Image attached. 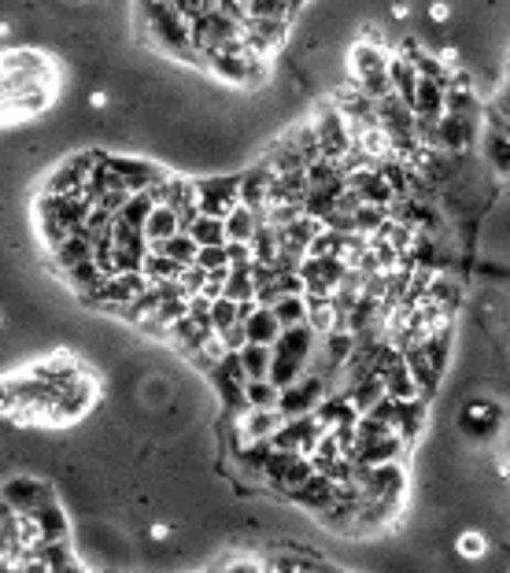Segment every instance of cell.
Masks as SVG:
<instances>
[{"label": "cell", "mask_w": 510, "mask_h": 573, "mask_svg": "<svg viewBox=\"0 0 510 573\" xmlns=\"http://www.w3.org/2000/svg\"><path fill=\"white\" fill-rule=\"evenodd\" d=\"M507 430V403L488 392H474L463 400L459 414H455V433L470 444H488Z\"/></svg>", "instance_id": "1"}, {"label": "cell", "mask_w": 510, "mask_h": 573, "mask_svg": "<svg viewBox=\"0 0 510 573\" xmlns=\"http://www.w3.org/2000/svg\"><path fill=\"white\" fill-rule=\"evenodd\" d=\"M389 56H392V48H384V45H367V41H351L348 45L345 67H348V78L356 82L362 97L381 100V97H389L392 93V86H389Z\"/></svg>", "instance_id": "2"}, {"label": "cell", "mask_w": 510, "mask_h": 573, "mask_svg": "<svg viewBox=\"0 0 510 573\" xmlns=\"http://www.w3.org/2000/svg\"><path fill=\"white\" fill-rule=\"evenodd\" d=\"M307 122H311V130H315L318 149H322V155H326V160L340 163L351 149H356V141H351V127H348L345 111H340L333 100L322 97V100L315 104V111L307 115Z\"/></svg>", "instance_id": "3"}, {"label": "cell", "mask_w": 510, "mask_h": 573, "mask_svg": "<svg viewBox=\"0 0 510 573\" xmlns=\"http://www.w3.org/2000/svg\"><path fill=\"white\" fill-rule=\"evenodd\" d=\"M196 207L200 215L226 218L241 204V174L237 171H211V174H196Z\"/></svg>", "instance_id": "4"}, {"label": "cell", "mask_w": 510, "mask_h": 573, "mask_svg": "<svg viewBox=\"0 0 510 573\" xmlns=\"http://www.w3.org/2000/svg\"><path fill=\"white\" fill-rule=\"evenodd\" d=\"M329 396V381L322 374L307 370L304 378H296L293 385H285L278 396V411L281 419H304V414H315L318 403Z\"/></svg>", "instance_id": "5"}, {"label": "cell", "mask_w": 510, "mask_h": 573, "mask_svg": "<svg viewBox=\"0 0 510 573\" xmlns=\"http://www.w3.org/2000/svg\"><path fill=\"white\" fill-rule=\"evenodd\" d=\"M52 496H56V488L34 474H15L0 485V507L15 510V515H30V510H37L41 504H48Z\"/></svg>", "instance_id": "6"}, {"label": "cell", "mask_w": 510, "mask_h": 573, "mask_svg": "<svg viewBox=\"0 0 510 573\" xmlns=\"http://www.w3.org/2000/svg\"><path fill=\"white\" fill-rule=\"evenodd\" d=\"M322 433H326V430H322V422L315 419V414H304V419H285V422H281V430L270 436V447L311 458V452H315V444H318Z\"/></svg>", "instance_id": "7"}, {"label": "cell", "mask_w": 510, "mask_h": 573, "mask_svg": "<svg viewBox=\"0 0 510 573\" xmlns=\"http://www.w3.org/2000/svg\"><path fill=\"white\" fill-rule=\"evenodd\" d=\"M477 155H481V163L496 174L499 182H510V141H507L503 130H496L485 122L481 138H477Z\"/></svg>", "instance_id": "8"}, {"label": "cell", "mask_w": 510, "mask_h": 573, "mask_svg": "<svg viewBox=\"0 0 510 573\" xmlns=\"http://www.w3.org/2000/svg\"><path fill=\"white\" fill-rule=\"evenodd\" d=\"M241 322H245V337L248 344H267L274 348V340L281 337V322L274 318V311L263 304H241Z\"/></svg>", "instance_id": "9"}, {"label": "cell", "mask_w": 510, "mask_h": 573, "mask_svg": "<svg viewBox=\"0 0 510 573\" xmlns=\"http://www.w3.org/2000/svg\"><path fill=\"white\" fill-rule=\"evenodd\" d=\"M333 493H337V485H333L326 474H318V471H315L304 485L296 488L293 496H285V499H289V504H293V507L307 510V515H315V518H318L322 510H326V507L333 504Z\"/></svg>", "instance_id": "10"}, {"label": "cell", "mask_w": 510, "mask_h": 573, "mask_svg": "<svg viewBox=\"0 0 510 573\" xmlns=\"http://www.w3.org/2000/svg\"><path fill=\"white\" fill-rule=\"evenodd\" d=\"M447 82L441 78H419V89H414V100H411V111L414 119H425V122H436L441 115L447 111Z\"/></svg>", "instance_id": "11"}, {"label": "cell", "mask_w": 510, "mask_h": 573, "mask_svg": "<svg viewBox=\"0 0 510 573\" xmlns=\"http://www.w3.org/2000/svg\"><path fill=\"white\" fill-rule=\"evenodd\" d=\"M141 234H144V241H149V248H160L163 241H171L174 234H182V215L174 212L171 204H152Z\"/></svg>", "instance_id": "12"}, {"label": "cell", "mask_w": 510, "mask_h": 573, "mask_svg": "<svg viewBox=\"0 0 510 573\" xmlns=\"http://www.w3.org/2000/svg\"><path fill=\"white\" fill-rule=\"evenodd\" d=\"M419 67L411 64L408 56H400V52H392L389 56V86L392 93L400 97L403 104H411L414 100V89H419Z\"/></svg>", "instance_id": "13"}, {"label": "cell", "mask_w": 510, "mask_h": 573, "mask_svg": "<svg viewBox=\"0 0 510 573\" xmlns=\"http://www.w3.org/2000/svg\"><path fill=\"white\" fill-rule=\"evenodd\" d=\"M223 223H226V241L252 245V237H256L259 223H263V215H259L256 207H248V204H237L234 212L223 218Z\"/></svg>", "instance_id": "14"}, {"label": "cell", "mask_w": 510, "mask_h": 573, "mask_svg": "<svg viewBox=\"0 0 510 573\" xmlns=\"http://www.w3.org/2000/svg\"><path fill=\"white\" fill-rule=\"evenodd\" d=\"M223 296H230L234 304H252L256 300V267H230Z\"/></svg>", "instance_id": "15"}, {"label": "cell", "mask_w": 510, "mask_h": 573, "mask_svg": "<svg viewBox=\"0 0 510 573\" xmlns=\"http://www.w3.org/2000/svg\"><path fill=\"white\" fill-rule=\"evenodd\" d=\"M185 234H189L200 248L226 245V223H223V218H215V215H196L193 223L185 226Z\"/></svg>", "instance_id": "16"}, {"label": "cell", "mask_w": 510, "mask_h": 573, "mask_svg": "<svg viewBox=\"0 0 510 573\" xmlns=\"http://www.w3.org/2000/svg\"><path fill=\"white\" fill-rule=\"evenodd\" d=\"M455 555H459L463 562H485L488 559V537L481 533V529H474V526H466V529H459V533H455Z\"/></svg>", "instance_id": "17"}, {"label": "cell", "mask_w": 510, "mask_h": 573, "mask_svg": "<svg viewBox=\"0 0 510 573\" xmlns=\"http://www.w3.org/2000/svg\"><path fill=\"white\" fill-rule=\"evenodd\" d=\"M155 252L166 256L174 267H182V270H185V267H193V263H196V252H200V245H196L193 237L182 229V234H174L171 241H163L160 248H155Z\"/></svg>", "instance_id": "18"}, {"label": "cell", "mask_w": 510, "mask_h": 573, "mask_svg": "<svg viewBox=\"0 0 510 573\" xmlns=\"http://www.w3.org/2000/svg\"><path fill=\"white\" fill-rule=\"evenodd\" d=\"M274 318L281 322V329H293V326H307V296H278L274 300Z\"/></svg>", "instance_id": "19"}, {"label": "cell", "mask_w": 510, "mask_h": 573, "mask_svg": "<svg viewBox=\"0 0 510 573\" xmlns=\"http://www.w3.org/2000/svg\"><path fill=\"white\" fill-rule=\"evenodd\" d=\"M237 359H241L248 381L270 378V348H267V344H245V348L237 352Z\"/></svg>", "instance_id": "20"}, {"label": "cell", "mask_w": 510, "mask_h": 573, "mask_svg": "<svg viewBox=\"0 0 510 573\" xmlns=\"http://www.w3.org/2000/svg\"><path fill=\"white\" fill-rule=\"evenodd\" d=\"M278 396H281V389L270 378H256V381L245 385L248 408H278Z\"/></svg>", "instance_id": "21"}, {"label": "cell", "mask_w": 510, "mask_h": 573, "mask_svg": "<svg viewBox=\"0 0 510 573\" xmlns=\"http://www.w3.org/2000/svg\"><path fill=\"white\" fill-rule=\"evenodd\" d=\"M237 322H241V304H234L230 296H218L211 300V329L223 337L226 329H234Z\"/></svg>", "instance_id": "22"}, {"label": "cell", "mask_w": 510, "mask_h": 573, "mask_svg": "<svg viewBox=\"0 0 510 573\" xmlns=\"http://www.w3.org/2000/svg\"><path fill=\"white\" fill-rule=\"evenodd\" d=\"M215 573H270V562L252 555V551H245V555H230L226 562H218Z\"/></svg>", "instance_id": "23"}, {"label": "cell", "mask_w": 510, "mask_h": 573, "mask_svg": "<svg viewBox=\"0 0 510 573\" xmlns=\"http://www.w3.org/2000/svg\"><path fill=\"white\" fill-rule=\"evenodd\" d=\"M19 414V385L15 374H0V419H12Z\"/></svg>", "instance_id": "24"}, {"label": "cell", "mask_w": 510, "mask_h": 573, "mask_svg": "<svg viewBox=\"0 0 510 573\" xmlns=\"http://www.w3.org/2000/svg\"><path fill=\"white\" fill-rule=\"evenodd\" d=\"M64 4H70V8H86V4H93V0H64Z\"/></svg>", "instance_id": "25"}, {"label": "cell", "mask_w": 510, "mask_h": 573, "mask_svg": "<svg viewBox=\"0 0 510 573\" xmlns=\"http://www.w3.org/2000/svg\"><path fill=\"white\" fill-rule=\"evenodd\" d=\"M503 474H507V477H510V452H507V455H503Z\"/></svg>", "instance_id": "26"}, {"label": "cell", "mask_w": 510, "mask_h": 573, "mask_svg": "<svg viewBox=\"0 0 510 573\" xmlns=\"http://www.w3.org/2000/svg\"><path fill=\"white\" fill-rule=\"evenodd\" d=\"M507 370H510V348H507Z\"/></svg>", "instance_id": "27"}, {"label": "cell", "mask_w": 510, "mask_h": 573, "mask_svg": "<svg viewBox=\"0 0 510 573\" xmlns=\"http://www.w3.org/2000/svg\"><path fill=\"white\" fill-rule=\"evenodd\" d=\"M0 326H4V311H0Z\"/></svg>", "instance_id": "28"}, {"label": "cell", "mask_w": 510, "mask_h": 573, "mask_svg": "<svg viewBox=\"0 0 510 573\" xmlns=\"http://www.w3.org/2000/svg\"><path fill=\"white\" fill-rule=\"evenodd\" d=\"M333 573H351V570H333Z\"/></svg>", "instance_id": "29"}, {"label": "cell", "mask_w": 510, "mask_h": 573, "mask_svg": "<svg viewBox=\"0 0 510 573\" xmlns=\"http://www.w3.org/2000/svg\"><path fill=\"white\" fill-rule=\"evenodd\" d=\"M507 190H510V182H507Z\"/></svg>", "instance_id": "30"}, {"label": "cell", "mask_w": 510, "mask_h": 573, "mask_svg": "<svg viewBox=\"0 0 510 573\" xmlns=\"http://www.w3.org/2000/svg\"><path fill=\"white\" fill-rule=\"evenodd\" d=\"M507 573H510V570H507Z\"/></svg>", "instance_id": "31"}]
</instances>
